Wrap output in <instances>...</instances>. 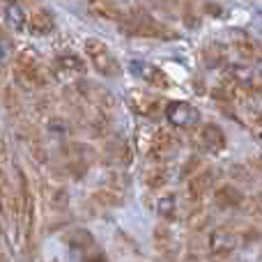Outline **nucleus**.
<instances>
[{"label":"nucleus","mask_w":262,"mask_h":262,"mask_svg":"<svg viewBox=\"0 0 262 262\" xmlns=\"http://www.w3.org/2000/svg\"><path fill=\"white\" fill-rule=\"evenodd\" d=\"M163 113L172 127H193L200 122V113L186 101H168Z\"/></svg>","instance_id":"obj_8"},{"label":"nucleus","mask_w":262,"mask_h":262,"mask_svg":"<svg viewBox=\"0 0 262 262\" xmlns=\"http://www.w3.org/2000/svg\"><path fill=\"white\" fill-rule=\"evenodd\" d=\"M260 140H262V136H260Z\"/></svg>","instance_id":"obj_33"},{"label":"nucleus","mask_w":262,"mask_h":262,"mask_svg":"<svg viewBox=\"0 0 262 262\" xmlns=\"http://www.w3.org/2000/svg\"><path fill=\"white\" fill-rule=\"evenodd\" d=\"M9 51H12V44H9L7 39H3V37H0V72H3L5 62H7V58H9Z\"/></svg>","instance_id":"obj_31"},{"label":"nucleus","mask_w":262,"mask_h":262,"mask_svg":"<svg viewBox=\"0 0 262 262\" xmlns=\"http://www.w3.org/2000/svg\"><path fill=\"white\" fill-rule=\"evenodd\" d=\"M242 209H246L249 214H262V195H253V198H249V200L244 198Z\"/></svg>","instance_id":"obj_29"},{"label":"nucleus","mask_w":262,"mask_h":262,"mask_svg":"<svg viewBox=\"0 0 262 262\" xmlns=\"http://www.w3.org/2000/svg\"><path fill=\"white\" fill-rule=\"evenodd\" d=\"M168 180H170V170H168V166L161 161H154V166H149L147 170L143 172V182L149 189H161V186L168 184Z\"/></svg>","instance_id":"obj_19"},{"label":"nucleus","mask_w":262,"mask_h":262,"mask_svg":"<svg viewBox=\"0 0 262 262\" xmlns=\"http://www.w3.org/2000/svg\"><path fill=\"white\" fill-rule=\"evenodd\" d=\"M49 134L53 136V138H58V140H62L64 136L69 134V124L64 122V120H58V118H53L49 122Z\"/></svg>","instance_id":"obj_27"},{"label":"nucleus","mask_w":262,"mask_h":262,"mask_svg":"<svg viewBox=\"0 0 262 262\" xmlns=\"http://www.w3.org/2000/svg\"><path fill=\"white\" fill-rule=\"evenodd\" d=\"M214 182H216V175H214L212 168H203V170H195L193 175L186 177V195L189 200H200L214 189Z\"/></svg>","instance_id":"obj_10"},{"label":"nucleus","mask_w":262,"mask_h":262,"mask_svg":"<svg viewBox=\"0 0 262 262\" xmlns=\"http://www.w3.org/2000/svg\"><path fill=\"white\" fill-rule=\"evenodd\" d=\"M244 198L246 195H242V191L237 189V186H232V184H221L216 191H214V203H216V207L228 209V212L242 209Z\"/></svg>","instance_id":"obj_14"},{"label":"nucleus","mask_w":262,"mask_h":262,"mask_svg":"<svg viewBox=\"0 0 262 262\" xmlns=\"http://www.w3.org/2000/svg\"><path fill=\"white\" fill-rule=\"evenodd\" d=\"M237 246V235H232L226 228H216L207 235V253L212 260H223L235 251Z\"/></svg>","instance_id":"obj_7"},{"label":"nucleus","mask_w":262,"mask_h":262,"mask_svg":"<svg viewBox=\"0 0 262 262\" xmlns=\"http://www.w3.org/2000/svg\"><path fill=\"white\" fill-rule=\"evenodd\" d=\"M203 58L209 67H219V64L226 62V51L221 44H207L203 49Z\"/></svg>","instance_id":"obj_26"},{"label":"nucleus","mask_w":262,"mask_h":262,"mask_svg":"<svg viewBox=\"0 0 262 262\" xmlns=\"http://www.w3.org/2000/svg\"><path fill=\"white\" fill-rule=\"evenodd\" d=\"M16 172V195H14V216H16L18 230L26 237V242L30 244L32 235H35V195H32L30 182H28V175L21 170V168H14Z\"/></svg>","instance_id":"obj_1"},{"label":"nucleus","mask_w":262,"mask_h":262,"mask_svg":"<svg viewBox=\"0 0 262 262\" xmlns=\"http://www.w3.org/2000/svg\"><path fill=\"white\" fill-rule=\"evenodd\" d=\"M76 92H78V97H81L85 104L95 106L99 113H108V111L115 108L113 95H111L108 90H104V88H99V85H95V83H90V81L76 83Z\"/></svg>","instance_id":"obj_6"},{"label":"nucleus","mask_w":262,"mask_h":262,"mask_svg":"<svg viewBox=\"0 0 262 262\" xmlns=\"http://www.w3.org/2000/svg\"><path fill=\"white\" fill-rule=\"evenodd\" d=\"M177 147H180V138H177L175 131H170V129H159V131H154L152 140H149L147 154H149V159H152V161L166 163L168 159H170L172 154L177 152Z\"/></svg>","instance_id":"obj_5"},{"label":"nucleus","mask_w":262,"mask_h":262,"mask_svg":"<svg viewBox=\"0 0 262 262\" xmlns=\"http://www.w3.org/2000/svg\"><path fill=\"white\" fill-rule=\"evenodd\" d=\"M230 76L235 78L237 85L246 95H258V92H262V74L255 72V69H235Z\"/></svg>","instance_id":"obj_18"},{"label":"nucleus","mask_w":262,"mask_h":262,"mask_svg":"<svg viewBox=\"0 0 262 262\" xmlns=\"http://www.w3.org/2000/svg\"><path fill=\"white\" fill-rule=\"evenodd\" d=\"M3 18L7 23V28H12L14 32H26L28 30V14L23 9V5L18 0H9L3 7Z\"/></svg>","instance_id":"obj_15"},{"label":"nucleus","mask_w":262,"mask_h":262,"mask_svg":"<svg viewBox=\"0 0 262 262\" xmlns=\"http://www.w3.org/2000/svg\"><path fill=\"white\" fill-rule=\"evenodd\" d=\"M53 67L62 74H76L78 76V74H85V60L76 53H62L55 58Z\"/></svg>","instance_id":"obj_21"},{"label":"nucleus","mask_w":262,"mask_h":262,"mask_svg":"<svg viewBox=\"0 0 262 262\" xmlns=\"http://www.w3.org/2000/svg\"><path fill=\"white\" fill-rule=\"evenodd\" d=\"M129 106L136 115L147 118V120L157 118V115L161 113V99H157L154 95H147V92H140V90L129 95Z\"/></svg>","instance_id":"obj_11"},{"label":"nucleus","mask_w":262,"mask_h":262,"mask_svg":"<svg viewBox=\"0 0 262 262\" xmlns=\"http://www.w3.org/2000/svg\"><path fill=\"white\" fill-rule=\"evenodd\" d=\"M85 262H106V260L101 258V255H92V258H88Z\"/></svg>","instance_id":"obj_32"},{"label":"nucleus","mask_w":262,"mask_h":262,"mask_svg":"<svg viewBox=\"0 0 262 262\" xmlns=\"http://www.w3.org/2000/svg\"><path fill=\"white\" fill-rule=\"evenodd\" d=\"M232 46H235L237 53H239L244 60H249V62H260L262 60L260 41L253 39L251 35H246V32H235V37H232Z\"/></svg>","instance_id":"obj_13"},{"label":"nucleus","mask_w":262,"mask_h":262,"mask_svg":"<svg viewBox=\"0 0 262 262\" xmlns=\"http://www.w3.org/2000/svg\"><path fill=\"white\" fill-rule=\"evenodd\" d=\"M14 74L18 83L28 88H46L49 85V69L32 51H21L14 60Z\"/></svg>","instance_id":"obj_3"},{"label":"nucleus","mask_w":262,"mask_h":262,"mask_svg":"<svg viewBox=\"0 0 262 262\" xmlns=\"http://www.w3.org/2000/svg\"><path fill=\"white\" fill-rule=\"evenodd\" d=\"M120 26H122V30L127 35H134V37H147V39H170L172 37V32L143 7L129 9L124 14V18L120 21Z\"/></svg>","instance_id":"obj_2"},{"label":"nucleus","mask_w":262,"mask_h":262,"mask_svg":"<svg viewBox=\"0 0 262 262\" xmlns=\"http://www.w3.org/2000/svg\"><path fill=\"white\" fill-rule=\"evenodd\" d=\"M154 244L159 246V251L161 253H172L175 251V246H177V242H175V237H172V232L168 230V228H157L154 230Z\"/></svg>","instance_id":"obj_24"},{"label":"nucleus","mask_w":262,"mask_h":262,"mask_svg":"<svg viewBox=\"0 0 262 262\" xmlns=\"http://www.w3.org/2000/svg\"><path fill=\"white\" fill-rule=\"evenodd\" d=\"M85 55L92 62V67H95L101 76L113 78V76H120V74H122V67H120L115 53L108 49V44H104L101 39H95V37L85 39Z\"/></svg>","instance_id":"obj_4"},{"label":"nucleus","mask_w":262,"mask_h":262,"mask_svg":"<svg viewBox=\"0 0 262 262\" xmlns=\"http://www.w3.org/2000/svg\"><path fill=\"white\" fill-rule=\"evenodd\" d=\"M88 7H90V12L95 14V16L106 18V21H118V23L122 21L124 14H127V12H122V7H120L115 0H90Z\"/></svg>","instance_id":"obj_17"},{"label":"nucleus","mask_w":262,"mask_h":262,"mask_svg":"<svg viewBox=\"0 0 262 262\" xmlns=\"http://www.w3.org/2000/svg\"><path fill=\"white\" fill-rule=\"evenodd\" d=\"M28 30L32 32V35H51V32L55 30V18L53 14L49 12V9H37V12H32L30 16H28Z\"/></svg>","instance_id":"obj_16"},{"label":"nucleus","mask_w":262,"mask_h":262,"mask_svg":"<svg viewBox=\"0 0 262 262\" xmlns=\"http://www.w3.org/2000/svg\"><path fill=\"white\" fill-rule=\"evenodd\" d=\"M5 106H7L9 113H18L21 111V101H18V95L14 92V88H5Z\"/></svg>","instance_id":"obj_28"},{"label":"nucleus","mask_w":262,"mask_h":262,"mask_svg":"<svg viewBox=\"0 0 262 262\" xmlns=\"http://www.w3.org/2000/svg\"><path fill=\"white\" fill-rule=\"evenodd\" d=\"M131 72H134L143 83H147V85H152V88H159V90H166V88L172 85L168 74L163 72L161 67H157V64L134 60V62H131Z\"/></svg>","instance_id":"obj_9"},{"label":"nucleus","mask_w":262,"mask_h":262,"mask_svg":"<svg viewBox=\"0 0 262 262\" xmlns=\"http://www.w3.org/2000/svg\"><path fill=\"white\" fill-rule=\"evenodd\" d=\"M67 244L72 251H88L95 246V239H92V235L88 230H74L67 237Z\"/></svg>","instance_id":"obj_23"},{"label":"nucleus","mask_w":262,"mask_h":262,"mask_svg":"<svg viewBox=\"0 0 262 262\" xmlns=\"http://www.w3.org/2000/svg\"><path fill=\"white\" fill-rule=\"evenodd\" d=\"M51 203H53L55 209H62L64 205H67V191H64V189H55V191H53V198H51Z\"/></svg>","instance_id":"obj_30"},{"label":"nucleus","mask_w":262,"mask_h":262,"mask_svg":"<svg viewBox=\"0 0 262 262\" xmlns=\"http://www.w3.org/2000/svg\"><path fill=\"white\" fill-rule=\"evenodd\" d=\"M157 212L161 219H166V221H177L182 214V203L180 198H177L175 193H168V195H161V198L157 200Z\"/></svg>","instance_id":"obj_20"},{"label":"nucleus","mask_w":262,"mask_h":262,"mask_svg":"<svg viewBox=\"0 0 262 262\" xmlns=\"http://www.w3.org/2000/svg\"><path fill=\"white\" fill-rule=\"evenodd\" d=\"M7 195H9V184H7V147L0 140V216L5 212L7 205Z\"/></svg>","instance_id":"obj_22"},{"label":"nucleus","mask_w":262,"mask_h":262,"mask_svg":"<svg viewBox=\"0 0 262 262\" xmlns=\"http://www.w3.org/2000/svg\"><path fill=\"white\" fill-rule=\"evenodd\" d=\"M95 203L101 205V207H120L122 205V193L120 191H113V189H101V191H95Z\"/></svg>","instance_id":"obj_25"},{"label":"nucleus","mask_w":262,"mask_h":262,"mask_svg":"<svg viewBox=\"0 0 262 262\" xmlns=\"http://www.w3.org/2000/svg\"><path fill=\"white\" fill-rule=\"evenodd\" d=\"M198 143L207 152L219 154L226 147V134H223V129L219 124H203L198 131Z\"/></svg>","instance_id":"obj_12"}]
</instances>
